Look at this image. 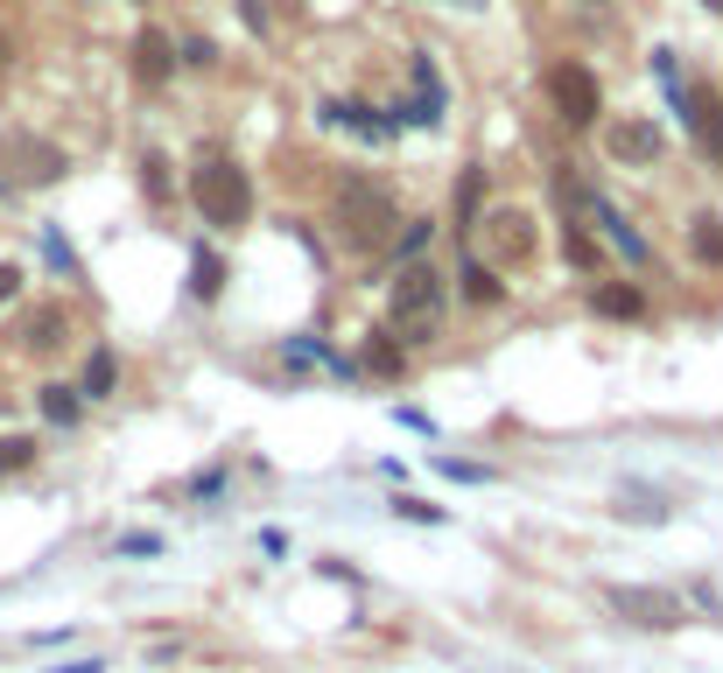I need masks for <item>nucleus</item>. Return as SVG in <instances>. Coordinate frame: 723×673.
I'll use <instances>...</instances> for the list:
<instances>
[{"label": "nucleus", "mask_w": 723, "mask_h": 673, "mask_svg": "<svg viewBox=\"0 0 723 673\" xmlns=\"http://www.w3.org/2000/svg\"><path fill=\"white\" fill-rule=\"evenodd\" d=\"M22 344L29 351H56V344H64V310H35L22 323Z\"/></svg>", "instance_id": "nucleus-12"}, {"label": "nucleus", "mask_w": 723, "mask_h": 673, "mask_svg": "<svg viewBox=\"0 0 723 673\" xmlns=\"http://www.w3.org/2000/svg\"><path fill=\"white\" fill-rule=\"evenodd\" d=\"M0 64H8V43H0Z\"/></svg>", "instance_id": "nucleus-32"}, {"label": "nucleus", "mask_w": 723, "mask_h": 673, "mask_svg": "<svg viewBox=\"0 0 723 673\" xmlns=\"http://www.w3.org/2000/svg\"><path fill=\"white\" fill-rule=\"evenodd\" d=\"M0 169H8L14 183H56L64 176V148L35 141V133H8V141H0Z\"/></svg>", "instance_id": "nucleus-5"}, {"label": "nucleus", "mask_w": 723, "mask_h": 673, "mask_svg": "<svg viewBox=\"0 0 723 673\" xmlns=\"http://www.w3.org/2000/svg\"><path fill=\"white\" fill-rule=\"evenodd\" d=\"M689 127H695L702 155L723 162V99H716V91H689Z\"/></svg>", "instance_id": "nucleus-9"}, {"label": "nucleus", "mask_w": 723, "mask_h": 673, "mask_svg": "<svg viewBox=\"0 0 723 673\" xmlns=\"http://www.w3.org/2000/svg\"><path fill=\"white\" fill-rule=\"evenodd\" d=\"M499 295H506V281L492 274L485 260H471V267H464V302H478V310H492V302H499Z\"/></svg>", "instance_id": "nucleus-14"}, {"label": "nucleus", "mask_w": 723, "mask_h": 673, "mask_svg": "<svg viewBox=\"0 0 723 673\" xmlns=\"http://www.w3.org/2000/svg\"><path fill=\"white\" fill-rule=\"evenodd\" d=\"M56 673H106L99 660H71V666H56Z\"/></svg>", "instance_id": "nucleus-29"}, {"label": "nucleus", "mask_w": 723, "mask_h": 673, "mask_svg": "<svg viewBox=\"0 0 723 673\" xmlns=\"http://www.w3.org/2000/svg\"><path fill=\"white\" fill-rule=\"evenodd\" d=\"M190 287H197V302H218V287H225V260H218V253H197V260H190Z\"/></svg>", "instance_id": "nucleus-15"}, {"label": "nucleus", "mask_w": 723, "mask_h": 673, "mask_svg": "<svg viewBox=\"0 0 723 673\" xmlns=\"http://www.w3.org/2000/svg\"><path fill=\"white\" fill-rule=\"evenodd\" d=\"M141 183H148V197H169V162L148 155V162H141Z\"/></svg>", "instance_id": "nucleus-24"}, {"label": "nucleus", "mask_w": 723, "mask_h": 673, "mask_svg": "<svg viewBox=\"0 0 723 673\" xmlns=\"http://www.w3.org/2000/svg\"><path fill=\"white\" fill-rule=\"evenodd\" d=\"M569 260H576V267H597V246L583 239V225H569Z\"/></svg>", "instance_id": "nucleus-26"}, {"label": "nucleus", "mask_w": 723, "mask_h": 673, "mask_svg": "<svg viewBox=\"0 0 723 673\" xmlns=\"http://www.w3.org/2000/svg\"><path fill=\"white\" fill-rule=\"evenodd\" d=\"M14 287H22V274H14V267H0V302H8Z\"/></svg>", "instance_id": "nucleus-28"}, {"label": "nucleus", "mask_w": 723, "mask_h": 673, "mask_svg": "<svg viewBox=\"0 0 723 673\" xmlns=\"http://www.w3.org/2000/svg\"><path fill=\"white\" fill-rule=\"evenodd\" d=\"M590 302H597V316H618V323L646 316V295H639L633 281H604V287H590Z\"/></svg>", "instance_id": "nucleus-11"}, {"label": "nucleus", "mask_w": 723, "mask_h": 673, "mask_svg": "<svg viewBox=\"0 0 723 673\" xmlns=\"http://www.w3.org/2000/svg\"><path fill=\"white\" fill-rule=\"evenodd\" d=\"M535 246H541V232H535L527 210H492V218H485V253L499 267H527V260H535Z\"/></svg>", "instance_id": "nucleus-6"}, {"label": "nucleus", "mask_w": 723, "mask_h": 673, "mask_svg": "<svg viewBox=\"0 0 723 673\" xmlns=\"http://www.w3.org/2000/svg\"><path fill=\"white\" fill-rule=\"evenodd\" d=\"M548 99H555L562 127H597V78L583 64H555L548 70Z\"/></svg>", "instance_id": "nucleus-4"}, {"label": "nucleus", "mask_w": 723, "mask_h": 673, "mask_svg": "<svg viewBox=\"0 0 723 673\" xmlns=\"http://www.w3.org/2000/svg\"><path fill=\"white\" fill-rule=\"evenodd\" d=\"M35 464V435H0V470H29Z\"/></svg>", "instance_id": "nucleus-23"}, {"label": "nucleus", "mask_w": 723, "mask_h": 673, "mask_svg": "<svg viewBox=\"0 0 723 673\" xmlns=\"http://www.w3.org/2000/svg\"><path fill=\"white\" fill-rule=\"evenodd\" d=\"M660 127L654 120H604V155H612L618 169H654L660 162Z\"/></svg>", "instance_id": "nucleus-8"}, {"label": "nucleus", "mask_w": 723, "mask_h": 673, "mask_svg": "<svg viewBox=\"0 0 723 673\" xmlns=\"http://www.w3.org/2000/svg\"><path fill=\"white\" fill-rule=\"evenodd\" d=\"M246 22H253V29H260V22H268V8H260V0H246Z\"/></svg>", "instance_id": "nucleus-30"}, {"label": "nucleus", "mask_w": 723, "mask_h": 673, "mask_svg": "<svg viewBox=\"0 0 723 673\" xmlns=\"http://www.w3.org/2000/svg\"><path fill=\"white\" fill-rule=\"evenodd\" d=\"M393 512H401V519H429V527H443V506H422V498H393Z\"/></svg>", "instance_id": "nucleus-25"}, {"label": "nucleus", "mask_w": 723, "mask_h": 673, "mask_svg": "<svg viewBox=\"0 0 723 673\" xmlns=\"http://www.w3.org/2000/svg\"><path fill=\"white\" fill-rule=\"evenodd\" d=\"M583 8H604V0H583Z\"/></svg>", "instance_id": "nucleus-31"}, {"label": "nucleus", "mask_w": 723, "mask_h": 673, "mask_svg": "<svg viewBox=\"0 0 723 673\" xmlns=\"http://www.w3.org/2000/svg\"><path fill=\"white\" fill-rule=\"evenodd\" d=\"M689 246H695V260H723V225L716 218H689Z\"/></svg>", "instance_id": "nucleus-17"}, {"label": "nucleus", "mask_w": 723, "mask_h": 673, "mask_svg": "<svg viewBox=\"0 0 723 673\" xmlns=\"http://www.w3.org/2000/svg\"><path fill=\"white\" fill-rule=\"evenodd\" d=\"M366 372H379V379H401V351H393L387 337H366Z\"/></svg>", "instance_id": "nucleus-20"}, {"label": "nucleus", "mask_w": 723, "mask_h": 673, "mask_svg": "<svg viewBox=\"0 0 723 673\" xmlns=\"http://www.w3.org/2000/svg\"><path fill=\"white\" fill-rule=\"evenodd\" d=\"M478 189H485V169H464V183H456V218L478 225Z\"/></svg>", "instance_id": "nucleus-22"}, {"label": "nucleus", "mask_w": 723, "mask_h": 673, "mask_svg": "<svg viewBox=\"0 0 723 673\" xmlns=\"http://www.w3.org/2000/svg\"><path fill=\"white\" fill-rule=\"evenodd\" d=\"M331 120H337V127L373 133V141H387V133H393V120H379V112H366V106H331Z\"/></svg>", "instance_id": "nucleus-16"}, {"label": "nucleus", "mask_w": 723, "mask_h": 673, "mask_svg": "<svg viewBox=\"0 0 723 673\" xmlns=\"http://www.w3.org/2000/svg\"><path fill=\"white\" fill-rule=\"evenodd\" d=\"M555 197H562L569 210H597V189H590L576 169H562V176H555Z\"/></svg>", "instance_id": "nucleus-19"}, {"label": "nucleus", "mask_w": 723, "mask_h": 673, "mask_svg": "<svg viewBox=\"0 0 723 673\" xmlns=\"http://www.w3.org/2000/svg\"><path fill=\"white\" fill-rule=\"evenodd\" d=\"M387 323L408 344L435 337V323H443V281H435V267H401V281L387 287Z\"/></svg>", "instance_id": "nucleus-2"}, {"label": "nucleus", "mask_w": 723, "mask_h": 673, "mask_svg": "<svg viewBox=\"0 0 723 673\" xmlns=\"http://www.w3.org/2000/svg\"><path fill=\"white\" fill-rule=\"evenodd\" d=\"M120 554H134V562L148 554V562H155V554H162V541H155V533H127V541H120Z\"/></svg>", "instance_id": "nucleus-27"}, {"label": "nucleus", "mask_w": 723, "mask_h": 673, "mask_svg": "<svg viewBox=\"0 0 723 673\" xmlns=\"http://www.w3.org/2000/svg\"><path fill=\"white\" fill-rule=\"evenodd\" d=\"M612 610H618V618H633V625H646V631H681V625H689V610H681L668 589H633V583L612 589Z\"/></svg>", "instance_id": "nucleus-7"}, {"label": "nucleus", "mask_w": 723, "mask_h": 673, "mask_svg": "<svg viewBox=\"0 0 723 673\" xmlns=\"http://www.w3.org/2000/svg\"><path fill=\"white\" fill-rule=\"evenodd\" d=\"M393 197L379 189L373 176H345V189H337V232H345V246H358V253H379V246L393 239Z\"/></svg>", "instance_id": "nucleus-1"}, {"label": "nucleus", "mask_w": 723, "mask_h": 673, "mask_svg": "<svg viewBox=\"0 0 723 673\" xmlns=\"http://www.w3.org/2000/svg\"><path fill=\"white\" fill-rule=\"evenodd\" d=\"M710 8H723V0H710Z\"/></svg>", "instance_id": "nucleus-33"}, {"label": "nucleus", "mask_w": 723, "mask_h": 673, "mask_svg": "<svg viewBox=\"0 0 723 673\" xmlns=\"http://www.w3.org/2000/svg\"><path fill=\"white\" fill-rule=\"evenodd\" d=\"M190 189H197L204 225H246V218H253V183H246V169H239V162H225V155L204 162Z\"/></svg>", "instance_id": "nucleus-3"}, {"label": "nucleus", "mask_w": 723, "mask_h": 673, "mask_svg": "<svg viewBox=\"0 0 723 673\" xmlns=\"http://www.w3.org/2000/svg\"><path fill=\"white\" fill-rule=\"evenodd\" d=\"M169 70H176V50H169V35L141 29V35H134V78H141V85H162Z\"/></svg>", "instance_id": "nucleus-10"}, {"label": "nucleus", "mask_w": 723, "mask_h": 673, "mask_svg": "<svg viewBox=\"0 0 723 673\" xmlns=\"http://www.w3.org/2000/svg\"><path fill=\"white\" fill-rule=\"evenodd\" d=\"M590 218H597V225H604V232H612V246H618V253H625V260H646V239H639V232H633V225H625V218H618V210H612V204H597V210H590Z\"/></svg>", "instance_id": "nucleus-13"}, {"label": "nucleus", "mask_w": 723, "mask_h": 673, "mask_svg": "<svg viewBox=\"0 0 723 673\" xmlns=\"http://www.w3.org/2000/svg\"><path fill=\"white\" fill-rule=\"evenodd\" d=\"M43 414L56 421V428H71V421H78V393H71V387H43Z\"/></svg>", "instance_id": "nucleus-21"}, {"label": "nucleus", "mask_w": 723, "mask_h": 673, "mask_svg": "<svg viewBox=\"0 0 723 673\" xmlns=\"http://www.w3.org/2000/svg\"><path fill=\"white\" fill-rule=\"evenodd\" d=\"M112 379H120V358H112V351H91V365H85V393H91V400L112 393Z\"/></svg>", "instance_id": "nucleus-18"}]
</instances>
